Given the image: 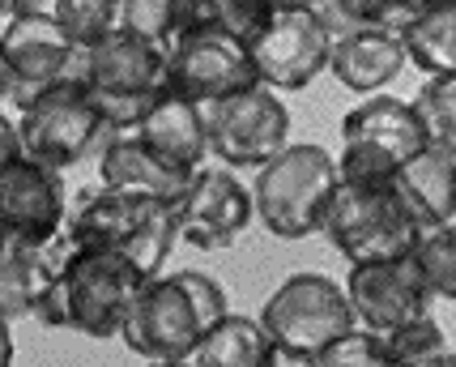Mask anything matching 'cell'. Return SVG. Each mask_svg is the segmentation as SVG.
I'll use <instances>...</instances> for the list:
<instances>
[{
    "label": "cell",
    "mask_w": 456,
    "mask_h": 367,
    "mask_svg": "<svg viewBox=\"0 0 456 367\" xmlns=\"http://www.w3.org/2000/svg\"><path fill=\"white\" fill-rule=\"evenodd\" d=\"M141 269L124 252H73L56 282L35 307L47 329H73L86 338H119L128 307L141 295Z\"/></svg>",
    "instance_id": "obj_1"
},
{
    "label": "cell",
    "mask_w": 456,
    "mask_h": 367,
    "mask_svg": "<svg viewBox=\"0 0 456 367\" xmlns=\"http://www.w3.org/2000/svg\"><path fill=\"white\" fill-rule=\"evenodd\" d=\"M324 240L338 248L350 265L401 261L427 235L410 197L401 192V175L393 184H338L324 209Z\"/></svg>",
    "instance_id": "obj_2"
},
{
    "label": "cell",
    "mask_w": 456,
    "mask_h": 367,
    "mask_svg": "<svg viewBox=\"0 0 456 367\" xmlns=\"http://www.w3.org/2000/svg\"><path fill=\"white\" fill-rule=\"evenodd\" d=\"M338 184V159L324 145L298 142L260 167L252 205H256L265 231H273L278 240H303V235L320 231Z\"/></svg>",
    "instance_id": "obj_3"
},
{
    "label": "cell",
    "mask_w": 456,
    "mask_h": 367,
    "mask_svg": "<svg viewBox=\"0 0 456 367\" xmlns=\"http://www.w3.org/2000/svg\"><path fill=\"white\" fill-rule=\"evenodd\" d=\"M86 90L107 128L133 133L167 99V52L116 26L86 56Z\"/></svg>",
    "instance_id": "obj_4"
},
{
    "label": "cell",
    "mask_w": 456,
    "mask_h": 367,
    "mask_svg": "<svg viewBox=\"0 0 456 367\" xmlns=\"http://www.w3.org/2000/svg\"><path fill=\"white\" fill-rule=\"evenodd\" d=\"M107 133L99 107L90 102L86 82H56L39 90L35 99L21 107L18 120V137H21V154L35 159V163L64 171L86 159V150Z\"/></svg>",
    "instance_id": "obj_5"
},
{
    "label": "cell",
    "mask_w": 456,
    "mask_h": 367,
    "mask_svg": "<svg viewBox=\"0 0 456 367\" xmlns=\"http://www.w3.org/2000/svg\"><path fill=\"white\" fill-rule=\"evenodd\" d=\"M354 307L346 299L333 278L324 273H295L265 299L260 325L269 333V342H286L295 350L320 355L324 347H333L338 338H346L354 329Z\"/></svg>",
    "instance_id": "obj_6"
},
{
    "label": "cell",
    "mask_w": 456,
    "mask_h": 367,
    "mask_svg": "<svg viewBox=\"0 0 456 367\" xmlns=\"http://www.w3.org/2000/svg\"><path fill=\"white\" fill-rule=\"evenodd\" d=\"M9 13V26L0 35V47L18 73V107L35 99L39 90L56 82H86V56L64 39V30L52 18V4L26 0V4H0Z\"/></svg>",
    "instance_id": "obj_7"
},
{
    "label": "cell",
    "mask_w": 456,
    "mask_h": 367,
    "mask_svg": "<svg viewBox=\"0 0 456 367\" xmlns=\"http://www.w3.org/2000/svg\"><path fill=\"white\" fill-rule=\"evenodd\" d=\"M260 86V73L252 64V52L222 35L218 26H200L171 47L167 56V94L183 102H222L248 94Z\"/></svg>",
    "instance_id": "obj_8"
},
{
    "label": "cell",
    "mask_w": 456,
    "mask_h": 367,
    "mask_svg": "<svg viewBox=\"0 0 456 367\" xmlns=\"http://www.w3.org/2000/svg\"><path fill=\"white\" fill-rule=\"evenodd\" d=\"M200 120H205L209 154L231 167H265L273 154L286 150L290 137V111L269 86L222 102H205Z\"/></svg>",
    "instance_id": "obj_9"
},
{
    "label": "cell",
    "mask_w": 456,
    "mask_h": 367,
    "mask_svg": "<svg viewBox=\"0 0 456 367\" xmlns=\"http://www.w3.org/2000/svg\"><path fill=\"white\" fill-rule=\"evenodd\" d=\"M248 52H252V64L260 73V86H269V90H303L329 69L333 39L320 26L312 4L273 0L269 26L260 30V39Z\"/></svg>",
    "instance_id": "obj_10"
},
{
    "label": "cell",
    "mask_w": 456,
    "mask_h": 367,
    "mask_svg": "<svg viewBox=\"0 0 456 367\" xmlns=\"http://www.w3.org/2000/svg\"><path fill=\"white\" fill-rule=\"evenodd\" d=\"M119 338L128 342V350H137L141 359L171 363V359H188L197 350V342L205 338V325H200L197 307H192L175 273H162V278H150L141 286Z\"/></svg>",
    "instance_id": "obj_11"
},
{
    "label": "cell",
    "mask_w": 456,
    "mask_h": 367,
    "mask_svg": "<svg viewBox=\"0 0 456 367\" xmlns=\"http://www.w3.org/2000/svg\"><path fill=\"white\" fill-rule=\"evenodd\" d=\"M346 299H350V307H354V316L362 321L367 333L388 338L401 325L427 316L431 290L422 282L414 257H401V261L354 265L350 269V282H346Z\"/></svg>",
    "instance_id": "obj_12"
},
{
    "label": "cell",
    "mask_w": 456,
    "mask_h": 367,
    "mask_svg": "<svg viewBox=\"0 0 456 367\" xmlns=\"http://www.w3.org/2000/svg\"><path fill=\"white\" fill-rule=\"evenodd\" d=\"M179 209V235L200 252H222L248 231L256 205L252 192L226 171V167H200L188 197L175 205Z\"/></svg>",
    "instance_id": "obj_13"
},
{
    "label": "cell",
    "mask_w": 456,
    "mask_h": 367,
    "mask_svg": "<svg viewBox=\"0 0 456 367\" xmlns=\"http://www.w3.org/2000/svg\"><path fill=\"white\" fill-rule=\"evenodd\" d=\"M64 223H69V201L60 171L35 159H18L0 175V231L26 244H47L64 231Z\"/></svg>",
    "instance_id": "obj_14"
},
{
    "label": "cell",
    "mask_w": 456,
    "mask_h": 367,
    "mask_svg": "<svg viewBox=\"0 0 456 367\" xmlns=\"http://www.w3.org/2000/svg\"><path fill=\"white\" fill-rule=\"evenodd\" d=\"M69 261H73V244L64 231L47 244H26L18 235L0 231V321L35 316L47 286L64 273Z\"/></svg>",
    "instance_id": "obj_15"
},
{
    "label": "cell",
    "mask_w": 456,
    "mask_h": 367,
    "mask_svg": "<svg viewBox=\"0 0 456 367\" xmlns=\"http://www.w3.org/2000/svg\"><path fill=\"white\" fill-rule=\"evenodd\" d=\"M99 180L102 188H119V192H137V197H154L162 205H179L192 188V171H179L167 159H159L150 145L133 137V133H116L102 145L99 159Z\"/></svg>",
    "instance_id": "obj_16"
},
{
    "label": "cell",
    "mask_w": 456,
    "mask_h": 367,
    "mask_svg": "<svg viewBox=\"0 0 456 367\" xmlns=\"http://www.w3.org/2000/svg\"><path fill=\"white\" fill-rule=\"evenodd\" d=\"M154 197L137 192H119V188H99L69 214L64 235L73 252H124L128 240L141 231V223L154 214Z\"/></svg>",
    "instance_id": "obj_17"
},
{
    "label": "cell",
    "mask_w": 456,
    "mask_h": 367,
    "mask_svg": "<svg viewBox=\"0 0 456 367\" xmlns=\"http://www.w3.org/2000/svg\"><path fill=\"white\" fill-rule=\"evenodd\" d=\"M133 137H141L159 159H167V163L179 167V171H192V175H197L200 163L209 159V137H205L200 107L197 102L175 99V94H167V99L133 128Z\"/></svg>",
    "instance_id": "obj_18"
},
{
    "label": "cell",
    "mask_w": 456,
    "mask_h": 367,
    "mask_svg": "<svg viewBox=\"0 0 456 367\" xmlns=\"http://www.w3.org/2000/svg\"><path fill=\"white\" fill-rule=\"evenodd\" d=\"M350 142H371L379 150H388V154H397L401 163H410V159H418L427 150V133H422V124H418L410 102L376 94V99L358 102L354 111H346L341 145Z\"/></svg>",
    "instance_id": "obj_19"
},
{
    "label": "cell",
    "mask_w": 456,
    "mask_h": 367,
    "mask_svg": "<svg viewBox=\"0 0 456 367\" xmlns=\"http://www.w3.org/2000/svg\"><path fill=\"white\" fill-rule=\"evenodd\" d=\"M405 47L401 39L384 35V30H358V35H346V39L333 43V56H329V69L341 86H350L358 94H371L379 86H388L405 69Z\"/></svg>",
    "instance_id": "obj_20"
},
{
    "label": "cell",
    "mask_w": 456,
    "mask_h": 367,
    "mask_svg": "<svg viewBox=\"0 0 456 367\" xmlns=\"http://www.w3.org/2000/svg\"><path fill=\"white\" fill-rule=\"evenodd\" d=\"M401 192L410 197L414 214L427 231L456 223V163L436 150H422L418 159L401 167Z\"/></svg>",
    "instance_id": "obj_21"
},
{
    "label": "cell",
    "mask_w": 456,
    "mask_h": 367,
    "mask_svg": "<svg viewBox=\"0 0 456 367\" xmlns=\"http://www.w3.org/2000/svg\"><path fill=\"white\" fill-rule=\"evenodd\" d=\"M401 47L427 77H456V0H431L427 13L401 35Z\"/></svg>",
    "instance_id": "obj_22"
},
{
    "label": "cell",
    "mask_w": 456,
    "mask_h": 367,
    "mask_svg": "<svg viewBox=\"0 0 456 367\" xmlns=\"http://www.w3.org/2000/svg\"><path fill=\"white\" fill-rule=\"evenodd\" d=\"M269 350V333L252 316H222L214 329H205V338L197 342V350L188 355L192 367H260Z\"/></svg>",
    "instance_id": "obj_23"
},
{
    "label": "cell",
    "mask_w": 456,
    "mask_h": 367,
    "mask_svg": "<svg viewBox=\"0 0 456 367\" xmlns=\"http://www.w3.org/2000/svg\"><path fill=\"white\" fill-rule=\"evenodd\" d=\"M410 107L427 133V150L456 163V77H427Z\"/></svg>",
    "instance_id": "obj_24"
},
{
    "label": "cell",
    "mask_w": 456,
    "mask_h": 367,
    "mask_svg": "<svg viewBox=\"0 0 456 367\" xmlns=\"http://www.w3.org/2000/svg\"><path fill=\"white\" fill-rule=\"evenodd\" d=\"M52 18H56V26L73 47L94 52L119 26V0H56Z\"/></svg>",
    "instance_id": "obj_25"
},
{
    "label": "cell",
    "mask_w": 456,
    "mask_h": 367,
    "mask_svg": "<svg viewBox=\"0 0 456 367\" xmlns=\"http://www.w3.org/2000/svg\"><path fill=\"white\" fill-rule=\"evenodd\" d=\"M175 240H179V209L175 205H154V214L128 240L124 257L141 269V278H162V261L171 257Z\"/></svg>",
    "instance_id": "obj_26"
},
{
    "label": "cell",
    "mask_w": 456,
    "mask_h": 367,
    "mask_svg": "<svg viewBox=\"0 0 456 367\" xmlns=\"http://www.w3.org/2000/svg\"><path fill=\"white\" fill-rule=\"evenodd\" d=\"M410 257H414L431 299H456V223L427 231Z\"/></svg>",
    "instance_id": "obj_27"
},
{
    "label": "cell",
    "mask_w": 456,
    "mask_h": 367,
    "mask_svg": "<svg viewBox=\"0 0 456 367\" xmlns=\"http://www.w3.org/2000/svg\"><path fill=\"white\" fill-rule=\"evenodd\" d=\"M119 30L154 43L171 56V47H175V0H119Z\"/></svg>",
    "instance_id": "obj_28"
},
{
    "label": "cell",
    "mask_w": 456,
    "mask_h": 367,
    "mask_svg": "<svg viewBox=\"0 0 456 367\" xmlns=\"http://www.w3.org/2000/svg\"><path fill=\"white\" fill-rule=\"evenodd\" d=\"M401 159L371 142H350L338 154V175L346 184H393L401 175Z\"/></svg>",
    "instance_id": "obj_29"
},
{
    "label": "cell",
    "mask_w": 456,
    "mask_h": 367,
    "mask_svg": "<svg viewBox=\"0 0 456 367\" xmlns=\"http://www.w3.org/2000/svg\"><path fill=\"white\" fill-rule=\"evenodd\" d=\"M316 367H393L384 338L367 333V329H350L346 338H338L333 347H324L316 355Z\"/></svg>",
    "instance_id": "obj_30"
},
{
    "label": "cell",
    "mask_w": 456,
    "mask_h": 367,
    "mask_svg": "<svg viewBox=\"0 0 456 367\" xmlns=\"http://www.w3.org/2000/svg\"><path fill=\"white\" fill-rule=\"evenodd\" d=\"M269 13H273V0H214V26L243 47L260 39V30L269 26Z\"/></svg>",
    "instance_id": "obj_31"
},
{
    "label": "cell",
    "mask_w": 456,
    "mask_h": 367,
    "mask_svg": "<svg viewBox=\"0 0 456 367\" xmlns=\"http://www.w3.org/2000/svg\"><path fill=\"white\" fill-rule=\"evenodd\" d=\"M436 347H448L444 342V329H439V321L427 312V316H418V321H410V325H401L397 333H388L384 338V350H388V359L393 363H405V359H414V355H427V350Z\"/></svg>",
    "instance_id": "obj_32"
},
{
    "label": "cell",
    "mask_w": 456,
    "mask_h": 367,
    "mask_svg": "<svg viewBox=\"0 0 456 367\" xmlns=\"http://www.w3.org/2000/svg\"><path fill=\"white\" fill-rule=\"evenodd\" d=\"M175 278H179V286L188 290V299H192V307H197V316H200V325L205 329H214L222 316H231L226 290H222L209 273H200V269H179Z\"/></svg>",
    "instance_id": "obj_33"
},
{
    "label": "cell",
    "mask_w": 456,
    "mask_h": 367,
    "mask_svg": "<svg viewBox=\"0 0 456 367\" xmlns=\"http://www.w3.org/2000/svg\"><path fill=\"white\" fill-rule=\"evenodd\" d=\"M427 4L431 0H367V21H371V30H384V35L401 39L427 13Z\"/></svg>",
    "instance_id": "obj_34"
},
{
    "label": "cell",
    "mask_w": 456,
    "mask_h": 367,
    "mask_svg": "<svg viewBox=\"0 0 456 367\" xmlns=\"http://www.w3.org/2000/svg\"><path fill=\"white\" fill-rule=\"evenodd\" d=\"M316 9L320 26L329 30V39L338 43L346 35H358V30H371L367 21V0H333V4H312Z\"/></svg>",
    "instance_id": "obj_35"
},
{
    "label": "cell",
    "mask_w": 456,
    "mask_h": 367,
    "mask_svg": "<svg viewBox=\"0 0 456 367\" xmlns=\"http://www.w3.org/2000/svg\"><path fill=\"white\" fill-rule=\"evenodd\" d=\"M260 367H316V355L286 347V342H269V350H265Z\"/></svg>",
    "instance_id": "obj_36"
},
{
    "label": "cell",
    "mask_w": 456,
    "mask_h": 367,
    "mask_svg": "<svg viewBox=\"0 0 456 367\" xmlns=\"http://www.w3.org/2000/svg\"><path fill=\"white\" fill-rule=\"evenodd\" d=\"M18 159H26L21 154V137H18V124L9 120L4 111H0V175L9 171V167L18 163Z\"/></svg>",
    "instance_id": "obj_37"
},
{
    "label": "cell",
    "mask_w": 456,
    "mask_h": 367,
    "mask_svg": "<svg viewBox=\"0 0 456 367\" xmlns=\"http://www.w3.org/2000/svg\"><path fill=\"white\" fill-rule=\"evenodd\" d=\"M393 367H456V355L448 347H436V350H427V355H414V359L393 363Z\"/></svg>",
    "instance_id": "obj_38"
},
{
    "label": "cell",
    "mask_w": 456,
    "mask_h": 367,
    "mask_svg": "<svg viewBox=\"0 0 456 367\" xmlns=\"http://www.w3.org/2000/svg\"><path fill=\"white\" fill-rule=\"evenodd\" d=\"M18 73H13V64H9V56H4V47H0V102L4 99H18Z\"/></svg>",
    "instance_id": "obj_39"
},
{
    "label": "cell",
    "mask_w": 456,
    "mask_h": 367,
    "mask_svg": "<svg viewBox=\"0 0 456 367\" xmlns=\"http://www.w3.org/2000/svg\"><path fill=\"white\" fill-rule=\"evenodd\" d=\"M0 367H13V333H9V321H0Z\"/></svg>",
    "instance_id": "obj_40"
},
{
    "label": "cell",
    "mask_w": 456,
    "mask_h": 367,
    "mask_svg": "<svg viewBox=\"0 0 456 367\" xmlns=\"http://www.w3.org/2000/svg\"><path fill=\"white\" fill-rule=\"evenodd\" d=\"M150 367H192L188 359H171V363H150Z\"/></svg>",
    "instance_id": "obj_41"
}]
</instances>
